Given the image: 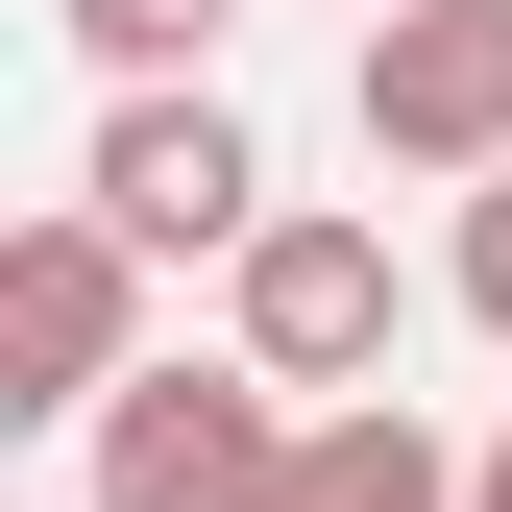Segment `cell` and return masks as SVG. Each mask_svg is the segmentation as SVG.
I'll use <instances>...</instances> for the list:
<instances>
[{"instance_id": "obj_1", "label": "cell", "mask_w": 512, "mask_h": 512, "mask_svg": "<svg viewBox=\"0 0 512 512\" xmlns=\"http://www.w3.org/2000/svg\"><path fill=\"white\" fill-rule=\"evenodd\" d=\"M293 391L269 366H122L98 391V512H293Z\"/></svg>"}, {"instance_id": "obj_2", "label": "cell", "mask_w": 512, "mask_h": 512, "mask_svg": "<svg viewBox=\"0 0 512 512\" xmlns=\"http://www.w3.org/2000/svg\"><path fill=\"white\" fill-rule=\"evenodd\" d=\"M122 366H147V244L74 196V220L0 244V415H98Z\"/></svg>"}, {"instance_id": "obj_3", "label": "cell", "mask_w": 512, "mask_h": 512, "mask_svg": "<svg viewBox=\"0 0 512 512\" xmlns=\"http://www.w3.org/2000/svg\"><path fill=\"white\" fill-rule=\"evenodd\" d=\"M220 269H244V366H269V391H366V366H391V220L269 196Z\"/></svg>"}, {"instance_id": "obj_4", "label": "cell", "mask_w": 512, "mask_h": 512, "mask_svg": "<svg viewBox=\"0 0 512 512\" xmlns=\"http://www.w3.org/2000/svg\"><path fill=\"white\" fill-rule=\"evenodd\" d=\"M366 147L391 171H512V0H366Z\"/></svg>"}, {"instance_id": "obj_5", "label": "cell", "mask_w": 512, "mask_h": 512, "mask_svg": "<svg viewBox=\"0 0 512 512\" xmlns=\"http://www.w3.org/2000/svg\"><path fill=\"white\" fill-rule=\"evenodd\" d=\"M98 220H122V244H244V220H269V147H244L196 74H122V122H98Z\"/></svg>"}, {"instance_id": "obj_6", "label": "cell", "mask_w": 512, "mask_h": 512, "mask_svg": "<svg viewBox=\"0 0 512 512\" xmlns=\"http://www.w3.org/2000/svg\"><path fill=\"white\" fill-rule=\"evenodd\" d=\"M293 512H464V464H439V415H415V391H317Z\"/></svg>"}, {"instance_id": "obj_7", "label": "cell", "mask_w": 512, "mask_h": 512, "mask_svg": "<svg viewBox=\"0 0 512 512\" xmlns=\"http://www.w3.org/2000/svg\"><path fill=\"white\" fill-rule=\"evenodd\" d=\"M220 25H244V0H74V49H98V74H196Z\"/></svg>"}, {"instance_id": "obj_8", "label": "cell", "mask_w": 512, "mask_h": 512, "mask_svg": "<svg viewBox=\"0 0 512 512\" xmlns=\"http://www.w3.org/2000/svg\"><path fill=\"white\" fill-rule=\"evenodd\" d=\"M464 317L512 342V171H464Z\"/></svg>"}, {"instance_id": "obj_9", "label": "cell", "mask_w": 512, "mask_h": 512, "mask_svg": "<svg viewBox=\"0 0 512 512\" xmlns=\"http://www.w3.org/2000/svg\"><path fill=\"white\" fill-rule=\"evenodd\" d=\"M464 512H512V439H488V464H464Z\"/></svg>"}]
</instances>
